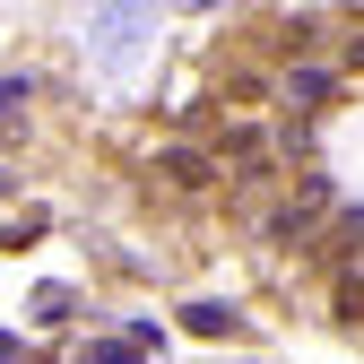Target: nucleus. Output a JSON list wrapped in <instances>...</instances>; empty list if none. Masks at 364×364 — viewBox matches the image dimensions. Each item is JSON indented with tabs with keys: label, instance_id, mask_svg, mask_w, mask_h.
Listing matches in <instances>:
<instances>
[{
	"label": "nucleus",
	"instance_id": "5",
	"mask_svg": "<svg viewBox=\"0 0 364 364\" xmlns=\"http://www.w3.org/2000/svg\"><path fill=\"white\" fill-rule=\"evenodd\" d=\"M0 200H9V165H0Z\"/></svg>",
	"mask_w": 364,
	"mask_h": 364
},
{
	"label": "nucleus",
	"instance_id": "1",
	"mask_svg": "<svg viewBox=\"0 0 364 364\" xmlns=\"http://www.w3.org/2000/svg\"><path fill=\"white\" fill-rule=\"evenodd\" d=\"M182 330H191V338H235L243 321H235L225 304H182Z\"/></svg>",
	"mask_w": 364,
	"mask_h": 364
},
{
	"label": "nucleus",
	"instance_id": "4",
	"mask_svg": "<svg viewBox=\"0 0 364 364\" xmlns=\"http://www.w3.org/2000/svg\"><path fill=\"white\" fill-rule=\"evenodd\" d=\"M18 96H26V78H0V105H18Z\"/></svg>",
	"mask_w": 364,
	"mask_h": 364
},
{
	"label": "nucleus",
	"instance_id": "2",
	"mask_svg": "<svg viewBox=\"0 0 364 364\" xmlns=\"http://www.w3.org/2000/svg\"><path fill=\"white\" fill-rule=\"evenodd\" d=\"M287 96H295V105H330L338 78H330V70H287Z\"/></svg>",
	"mask_w": 364,
	"mask_h": 364
},
{
	"label": "nucleus",
	"instance_id": "3",
	"mask_svg": "<svg viewBox=\"0 0 364 364\" xmlns=\"http://www.w3.org/2000/svg\"><path fill=\"white\" fill-rule=\"evenodd\" d=\"M35 321H43V330L70 321V295H61V287H43V295H35Z\"/></svg>",
	"mask_w": 364,
	"mask_h": 364
}]
</instances>
